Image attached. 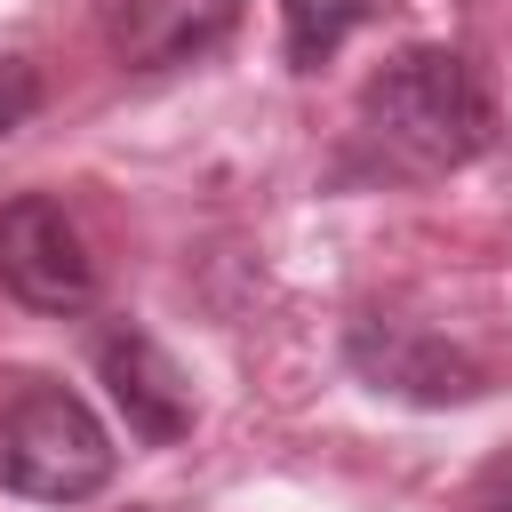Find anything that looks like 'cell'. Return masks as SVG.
Listing matches in <instances>:
<instances>
[{
  "instance_id": "cell-2",
  "label": "cell",
  "mask_w": 512,
  "mask_h": 512,
  "mask_svg": "<svg viewBox=\"0 0 512 512\" xmlns=\"http://www.w3.org/2000/svg\"><path fill=\"white\" fill-rule=\"evenodd\" d=\"M120 448L96 424V408L64 384H24L0 408V488L40 504H88L112 480Z\"/></svg>"
},
{
  "instance_id": "cell-7",
  "label": "cell",
  "mask_w": 512,
  "mask_h": 512,
  "mask_svg": "<svg viewBox=\"0 0 512 512\" xmlns=\"http://www.w3.org/2000/svg\"><path fill=\"white\" fill-rule=\"evenodd\" d=\"M376 0H280V32H288V64L296 72H320L352 24H368Z\"/></svg>"
},
{
  "instance_id": "cell-6",
  "label": "cell",
  "mask_w": 512,
  "mask_h": 512,
  "mask_svg": "<svg viewBox=\"0 0 512 512\" xmlns=\"http://www.w3.org/2000/svg\"><path fill=\"white\" fill-rule=\"evenodd\" d=\"M240 32V0H120L112 8V48L128 72H168Z\"/></svg>"
},
{
  "instance_id": "cell-9",
  "label": "cell",
  "mask_w": 512,
  "mask_h": 512,
  "mask_svg": "<svg viewBox=\"0 0 512 512\" xmlns=\"http://www.w3.org/2000/svg\"><path fill=\"white\" fill-rule=\"evenodd\" d=\"M472 512H512V456L480 472V488H472Z\"/></svg>"
},
{
  "instance_id": "cell-4",
  "label": "cell",
  "mask_w": 512,
  "mask_h": 512,
  "mask_svg": "<svg viewBox=\"0 0 512 512\" xmlns=\"http://www.w3.org/2000/svg\"><path fill=\"white\" fill-rule=\"evenodd\" d=\"M344 352H352V368L376 392H400V400H424V408H448V400H480L488 392L480 360H464L448 336H432L416 320H376L368 312V320H352Z\"/></svg>"
},
{
  "instance_id": "cell-8",
  "label": "cell",
  "mask_w": 512,
  "mask_h": 512,
  "mask_svg": "<svg viewBox=\"0 0 512 512\" xmlns=\"http://www.w3.org/2000/svg\"><path fill=\"white\" fill-rule=\"evenodd\" d=\"M32 112H40V72L24 56H0V136H16Z\"/></svg>"
},
{
  "instance_id": "cell-1",
  "label": "cell",
  "mask_w": 512,
  "mask_h": 512,
  "mask_svg": "<svg viewBox=\"0 0 512 512\" xmlns=\"http://www.w3.org/2000/svg\"><path fill=\"white\" fill-rule=\"evenodd\" d=\"M360 128L392 168L440 176V168H464L496 144V96L464 48H400L392 64L368 72Z\"/></svg>"
},
{
  "instance_id": "cell-5",
  "label": "cell",
  "mask_w": 512,
  "mask_h": 512,
  "mask_svg": "<svg viewBox=\"0 0 512 512\" xmlns=\"http://www.w3.org/2000/svg\"><path fill=\"white\" fill-rule=\"evenodd\" d=\"M96 376H104V392H112V408L128 416V432L144 440V448H168V440H184L192 432V384H184V368L144 336V328H104L96 336Z\"/></svg>"
},
{
  "instance_id": "cell-3",
  "label": "cell",
  "mask_w": 512,
  "mask_h": 512,
  "mask_svg": "<svg viewBox=\"0 0 512 512\" xmlns=\"http://www.w3.org/2000/svg\"><path fill=\"white\" fill-rule=\"evenodd\" d=\"M0 288L32 312H80L96 304V256L80 240V224L48 200L24 192L0 208Z\"/></svg>"
}]
</instances>
